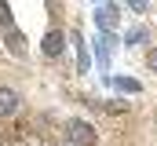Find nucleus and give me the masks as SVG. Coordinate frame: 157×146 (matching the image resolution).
<instances>
[{
	"instance_id": "1",
	"label": "nucleus",
	"mask_w": 157,
	"mask_h": 146,
	"mask_svg": "<svg viewBox=\"0 0 157 146\" xmlns=\"http://www.w3.org/2000/svg\"><path fill=\"white\" fill-rule=\"evenodd\" d=\"M66 139L73 146H95L99 135H95V128H91L88 121H70V124H66Z\"/></svg>"
},
{
	"instance_id": "2",
	"label": "nucleus",
	"mask_w": 157,
	"mask_h": 146,
	"mask_svg": "<svg viewBox=\"0 0 157 146\" xmlns=\"http://www.w3.org/2000/svg\"><path fill=\"white\" fill-rule=\"evenodd\" d=\"M95 22L102 33H113L117 29V4H99L95 7Z\"/></svg>"
},
{
	"instance_id": "3",
	"label": "nucleus",
	"mask_w": 157,
	"mask_h": 146,
	"mask_svg": "<svg viewBox=\"0 0 157 146\" xmlns=\"http://www.w3.org/2000/svg\"><path fill=\"white\" fill-rule=\"evenodd\" d=\"M62 48H66V36L59 33V29H51V33L44 36V44H40V51H44L48 59H55V55H62Z\"/></svg>"
},
{
	"instance_id": "4",
	"label": "nucleus",
	"mask_w": 157,
	"mask_h": 146,
	"mask_svg": "<svg viewBox=\"0 0 157 146\" xmlns=\"http://www.w3.org/2000/svg\"><path fill=\"white\" fill-rule=\"evenodd\" d=\"M15 110H18V95L11 88H0V117H11Z\"/></svg>"
},
{
	"instance_id": "5",
	"label": "nucleus",
	"mask_w": 157,
	"mask_h": 146,
	"mask_svg": "<svg viewBox=\"0 0 157 146\" xmlns=\"http://www.w3.org/2000/svg\"><path fill=\"white\" fill-rule=\"evenodd\" d=\"M73 44H77V66H80V73H88V66H91V59H88V48H84V36H80V33H73Z\"/></svg>"
},
{
	"instance_id": "6",
	"label": "nucleus",
	"mask_w": 157,
	"mask_h": 146,
	"mask_svg": "<svg viewBox=\"0 0 157 146\" xmlns=\"http://www.w3.org/2000/svg\"><path fill=\"white\" fill-rule=\"evenodd\" d=\"M113 88H117V91H132V95H135V91H139V80H132V77H113Z\"/></svg>"
},
{
	"instance_id": "7",
	"label": "nucleus",
	"mask_w": 157,
	"mask_h": 146,
	"mask_svg": "<svg viewBox=\"0 0 157 146\" xmlns=\"http://www.w3.org/2000/svg\"><path fill=\"white\" fill-rule=\"evenodd\" d=\"M7 48H11L15 55H22V51H26V48H22V33H15V29H11V33H7Z\"/></svg>"
},
{
	"instance_id": "8",
	"label": "nucleus",
	"mask_w": 157,
	"mask_h": 146,
	"mask_svg": "<svg viewBox=\"0 0 157 146\" xmlns=\"http://www.w3.org/2000/svg\"><path fill=\"white\" fill-rule=\"evenodd\" d=\"M124 40H128V44H143V40H146V29H143V26H135V29H128Z\"/></svg>"
},
{
	"instance_id": "9",
	"label": "nucleus",
	"mask_w": 157,
	"mask_h": 146,
	"mask_svg": "<svg viewBox=\"0 0 157 146\" xmlns=\"http://www.w3.org/2000/svg\"><path fill=\"white\" fill-rule=\"evenodd\" d=\"M0 26L11 33V7H7V4H0Z\"/></svg>"
},
{
	"instance_id": "10",
	"label": "nucleus",
	"mask_w": 157,
	"mask_h": 146,
	"mask_svg": "<svg viewBox=\"0 0 157 146\" xmlns=\"http://www.w3.org/2000/svg\"><path fill=\"white\" fill-rule=\"evenodd\" d=\"M95 44H99V62H106V59H110V44H106V40H102V36H99V40H95Z\"/></svg>"
},
{
	"instance_id": "11",
	"label": "nucleus",
	"mask_w": 157,
	"mask_h": 146,
	"mask_svg": "<svg viewBox=\"0 0 157 146\" xmlns=\"http://www.w3.org/2000/svg\"><path fill=\"white\" fill-rule=\"evenodd\" d=\"M146 66L157 73V48H150V55H146Z\"/></svg>"
}]
</instances>
